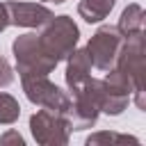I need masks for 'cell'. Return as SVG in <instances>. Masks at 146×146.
<instances>
[{"mask_svg": "<svg viewBox=\"0 0 146 146\" xmlns=\"http://www.w3.org/2000/svg\"><path fill=\"white\" fill-rule=\"evenodd\" d=\"M48 2H55L57 5V2H66V0H48Z\"/></svg>", "mask_w": 146, "mask_h": 146, "instance_id": "2e32d148", "label": "cell"}, {"mask_svg": "<svg viewBox=\"0 0 146 146\" xmlns=\"http://www.w3.org/2000/svg\"><path fill=\"white\" fill-rule=\"evenodd\" d=\"M80 39V30L73 23L71 16H52L46 23V30L39 34V41L43 46V50L52 57V59H66Z\"/></svg>", "mask_w": 146, "mask_h": 146, "instance_id": "3957f363", "label": "cell"}, {"mask_svg": "<svg viewBox=\"0 0 146 146\" xmlns=\"http://www.w3.org/2000/svg\"><path fill=\"white\" fill-rule=\"evenodd\" d=\"M68 66H66V84H68V89L73 91V89H78L80 84H84V80L87 78H91L89 73H91V59H89V55H87V50H73L68 57Z\"/></svg>", "mask_w": 146, "mask_h": 146, "instance_id": "ba28073f", "label": "cell"}, {"mask_svg": "<svg viewBox=\"0 0 146 146\" xmlns=\"http://www.w3.org/2000/svg\"><path fill=\"white\" fill-rule=\"evenodd\" d=\"M21 116V107L14 96L0 94V123H14Z\"/></svg>", "mask_w": 146, "mask_h": 146, "instance_id": "8fae6325", "label": "cell"}, {"mask_svg": "<svg viewBox=\"0 0 146 146\" xmlns=\"http://www.w3.org/2000/svg\"><path fill=\"white\" fill-rule=\"evenodd\" d=\"M14 57H16L21 80L34 78V75H48L57 66V59H52L43 50V46L39 41V34H32V32L21 34L14 41Z\"/></svg>", "mask_w": 146, "mask_h": 146, "instance_id": "7a4b0ae2", "label": "cell"}, {"mask_svg": "<svg viewBox=\"0 0 146 146\" xmlns=\"http://www.w3.org/2000/svg\"><path fill=\"white\" fill-rule=\"evenodd\" d=\"M32 135L39 144H66L68 141V121L64 114L50 112V110H39L30 119Z\"/></svg>", "mask_w": 146, "mask_h": 146, "instance_id": "8992f818", "label": "cell"}, {"mask_svg": "<svg viewBox=\"0 0 146 146\" xmlns=\"http://www.w3.org/2000/svg\"><path fill=\"white\" fill-rule=\"evenodd\" d=\"M114 71L128 82L130 94H135V103L139 110H144V73H146V59H144V32H135L123 36L121 50L114 62Z\"/></svg>", "mask_w": 146, "mask_h": 146, "instance_id": "6da1fadb", "label": "cell"}, {"mask_svg": "<svg viewBox=\"0 0 146 146\" xmlns=\"http://www.w3.org/2000/svg\"><path fill=\"white\" fill-rule=\"evenodd\" d=\"M103 139H110V141H137L135 137H121V135H112V132H100V135L89 137L87 144H96V141H103Z\"/></svg>", "mask_w": 146, "mask_h": 146, "instance_id": "7c38bea8", "label": "cell"}, {"mask_svg": "<svg viewBox=\"0 0 146 146\" xmlns=\"http://www.w3.org/2000/svg\"><path fill=\"white\" fill-rule=\"evenodd\" d=\"M7 14H9V25H21V27H41L52 18V11L43 5L36 2H5Z\"/></svg>", "mask_w": 146, "mask_h": 146, "instance_id": "52a82bcc", "label": "cell"}, {"mask_svg": "<svg viewBox=\"0 0 146 146\" xmlns=\"http://www.w3.org/2000/svg\"><path fill=\"white\" fill-rule=\"evenodd\" d=\"M23 89H25V96L34 105H39L43 110H50V112H57V114H66L68 107H71V98L57 84H52L46 75L25 78L23 80Z\"/></svg>", "mask_w": 146, "mask_h": 146, "instance_id": "5b68a950", "label": "cell"}, {"mask_svg": "<svg viewBox=\"0 0 146 146\" xmlns=\"http://www.w3.org/2000/svg\"><path fill=\"white\" fill-rule=\"evenodd\" d=\"M11 80H14V71H11L9 62L5 57H0V87H7Z\"/></svg>", "mask_w": 146, "mask_h": 146, "instance_id": "4fadbf2b", "label": "cell"}, {"mask_svg": "<svg viewBox=\"0 0 146 146\" xmlns=\"http://www.w3.org/2000/svg\"><path fill=\"white\" fill-rule=\"evenodd\" d=\"M114 2H116V0H82V2L78 5V14H80L87 23H98V21H103V18L112 11Z\"/></svg>", "mask_w": 146, "mask_h": 146, "instance_id": "30bf717a", "label": "cell"}, {"mask_svg": "<svg viewBox=\"0 0 146 146\" xmlns=\"http://www.w3.org/2000/svg\"><path fill=\"white\" fill-rule=\"evenodd\" d=\"M0 141H2V144H7V141H16V144H23V137H21V135H16V132H7L5 137H0Z\"/></svg>", "mask_w": 146, "mask_h": 146, "instance_id": "9a60e30c", "label": "cell"}, {"mask_svg": "<svg viewBox=\"0 0 146 146\" xmlns=\"http://www.w3.org/2000/svg\"><path fill=\"white\" fill-rule=\"evenodd\" d=\"M9 27V14H7V5L0 2V32Z\"/></svg>", "mask_w": 146, "mask_h": 146, "instance_id": "5bb4252c", "label": "cell"}, {"mask_svg": "<svg viewBox=\"0 0 146 146\" xmlns=\"http://www.w3.org/2000/svg\"><path fill=\"white\" fill-rule=\"evenodd\" d=\"M121 43H123V34L112 27V25H103L96 30V34L89 39L87 43V55L91 59V66H96L98 71H110L114 68V62H116V55L121 50Z\"/></svg>", "mask_w": 146, "mask_h": 146, "instance_id": "277c9868", "label": "cell"}, {"mask_svg": "<svg viewBox=\"0 0 146 146\" xmlns=\"http://www.w3.org/2000/svg\"><path fill=\"white\" fill-rule=\"evenodd\" d=\"M116 30L128 36V34H135V32H144V9L139 5H128L119 18V25Z\"/></svg>", "mask_w": 146, "mask_h": 146, "instance_id": "9c48e42d", "label": "cell"}]
</instances>
